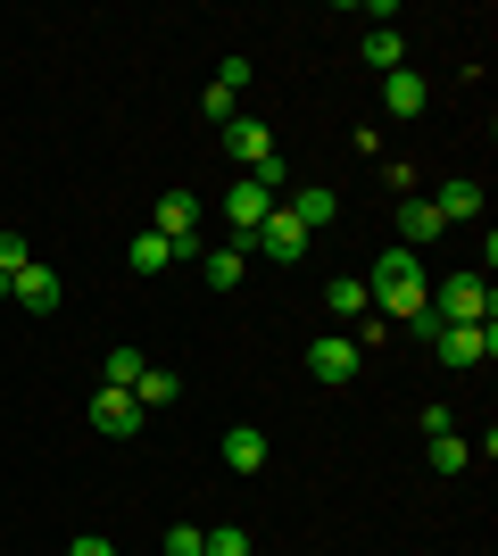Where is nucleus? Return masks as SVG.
<instances>
[{
    "label": "nucleus",
    "mask_w": 498,
    "mask_h": 556,
    "mask_svg": "<svg viewBox=\"0 0 498 556\" xmlns=\"http://www.w3.org/2000/svg\"><path fill=\"white\" fill-rule=\"evenodd\" d=\"M366 291H374V307L391 316V325H416L432 307V282H424V257L416 250H382L374 275H366Z\"/></svg>",
    "instance_id": "nucleus-1"
},
{
    "label": "nucleus",
    "mask_w": 498,
    "mask_h": 556,
    "mask_svg": "<svg viewBox=\"0 0 498 556\" xmlns=\"http://www.w3.org/2000/svg\"><path fill=\"white\" fill-rule=\"evenodd\" d=\"M241 250H258V257H274V266H299V257H308V225H299V216H291L283 200H274V208L258 216V232H250V241H241Z\"/></svg>",
    "instance_id": "nucleus-2"
},
{
    "label": "nucleus",
    "mask_w": 498,
    "mask_h": 556,
    "mask_svg": "<svg viewBox=\"0 0 498 556\" xmlns=\"http://www.w3.org/2000/svg\"><path fill=\"white\" fill-rule=\"evenodd\" d=\"M432 291H440V307H432L440 325H490V307H498V291H490V282H482V275L432 282Z\"/></svg>",
    "instance_id": "nucleus-3"
},
{
    "label": "nucleus",
    "mask_w": 498,
    "mask_h": 556,
    "mask_svg": "<svg viewBox=\"0 0 498 556\" xmlns=\"http://www.w3.org/2000/svg\"><path fill=\"white\" fill-rule=\"evenodd\" d=\"M432 349H440V366H482V357H498V325H440L432 316Z\"/></svg>",
    "instance_id": "nucleus-4"
},
{
    "label": "nucleus",
    "mask_w": 498,
    "mask_h": 556,
    "mask_svg": "<svg viewBox=\"0 0 498 556\" xmlns=\"http://www.w3.org/2000/svg\"><path fill=\"white\" fill-rule=\"evenodd\" d=\"M357 366H366V357H357L349 332H324V341L308 349V374H316V382H332V391H341V382H357Z\"/></svg>",
    "instance_id": "nucleus-5"
},
{
    "label": "nucleus",
    "mask_w": 498,
    "mask_h": 556,
    "mask_svg": "<svg viewBox=\"0 0 498 556\" xmlns=\"http://www.w3.org/2000/svg\"><path fill=\"white\" fill-rule=\"evenodd\" d=\"M150 232H166V241H175V257L200 250V200H191V191H166V200H158V225H150Z\"/></svg>",
    "instance_id": "nucleus-6"
},
{
    "label": "nucleus",
    "mask_w": 498,
    "mask_h": 556,
    "mask_svg": "<svg viewBox=\"0 0 498 556\" xmlns=\"http://www.w3.org/2000/svg\"><path fill=\"white\" fill-rule=\"evenodd\" d=\"M92 424L108 432V441H133L150 416H142V399H133V391H100V399H92Z\"/></svg>",
    "instance_id": "nucleus-7"
},
{
    "label": "nucleus",
    "mask_w": 498,
    "mask_h": 556,
    "mask_svg": "<svg viewBox=\"0 0 498 556\" xmlns=\"http://www.w3.org/2000/svg\"><path fill=\"white\" fill-rule=\"evenodd\" d=\"M266 208H274V200H266V191L250 184V175H241V184L225 191V225H233L241 241H250V232H258V216H266Z\"/></svg>",
    "instance_id": "nucleus-8"
},
{
    "label": "nucleus",
    "mask_w": 498,
    "mask_h": 556,
    "mask_svg": "<svg viewBox=\"0 0 498 556\" xmlns=\"http://www.w3.org/2000/svg\"><path fill=\"white\" fill-rule=\"evenodd\" d=\"M399 232H407L399 250H424V241H440L449 225H440V208H432V200H416V191H407V208H399Z\"/></svg>",
    "instance_id": "nucleus-9"
},
{
    "label": "nucleus",
    "mask_w": 498,
    "mask_h": 556,
    "mask_svg": "<svg viewBox=\"0 0 498 556\" xmlns=\"http://www.w3.org/2000/svg\"><path fill=\"white\" fill-rule=\"evenodd\" d=\"M9 300L34 307V316H50V307H59V275H50V266H25V275L9 282Z\"/></svg>",
    "instance_id": "nucleus-10"
},
{
    "label": "nucleus",
    "mask_w": 498,
    "mask_h": 556,
    "mask_svg": "<svg viewBox=\"0 0 498 556\" xmlns=\"http://www.w3.org/2000/svg\"><path fill=\"white\" fill-rule=\"evenodd\" d=\"M225 465H233V473H258L266 465V432L258 424H233V432H225Z\"/></svg>",
    "instance_id": "nucleus-11"
},
{
    "label": "nucleus",
    "mask_w": 498,
    "mask_h": 556,
    "mask_svg": "<svg viewBox=\"0 0 498 556\" xmlns=\"http://www.w3.org/2000/svg\"><path fill=\"white\" fill-rule=\"evenodd\" d=\"M283 208H291V216H299V225L316 232V225H332V216H341V200H332L324 184H299V191H291V200H283Z\"/></svg>",
    "instance_id": "nucleus-12"
},
{
    "label": "nucleus",
    "mask_w": 498,
    "mask_h": 556,
    "mask_svg": "<svg viewBox=\"0 0 498 556\" xmlns=\"http://www.w3.org/2000/svg\"><path fill=\"white\" fill-rule=\"evenodd\" d=\"M382 109H391V116H416V109H424V75H416V67L382 75Z\"/></svg>",
    "instance_id": "nucleus-13"
},
{
    "label": "nucleus",
    "mask_w": 498,
    "mask_h": 556,
    "mask_svg": "<svg viewBox=\"0 0 498 556\" xmlns=\"http://www.w3.org/2000/svg\"><path fill=\"white\" fill-rule=\"evenodd\" d=\"M225 150H233L241 166H258V159H274V134H266V125H241V116H233V125H225Z\"/></svg>",
    "instance_id": "nucleus-14"
},
{
    "label": "nucleus",
    "mask_w": 498,
    "mask_h": 556,
    "mask_svg": "<svg viewBox=\"0 0 498 556\" xmlns=\"http://www.w3.org/2000/svg\"><path fill=\"white\" fill-rule=\"evenodd\" d=\"M432 208H440V225H474V216H482V184H440Z\"/></svg>",
    "instance_id": "nucleus-15"
},
{
    "label": "nucleus",
    "mask_w": 498,
    "mask_h": 556,
    "mask_svg": "<svg viewBox=\"0 0 498 556\" xmlns=\"http://www.w3.org/2000/svg\"><path fill=\"white\" fill-rule=\"evenodd\" d=\"M133 399H142V416H158V407H175V399H183V382H175V374H166V366H142V382H133Z\"/></svg>",
    "instance_id": "nucleus-16"
},
{
    "label": "nucleus",
    "mask_w": 498,
    "mask_h": 556,
    "mask_svg": "<svg viewBox=\"0 0 498 556\" xmlns=\"http://www.w3.org/2000/svg\"><path fill=\"white\" fill-rule=\"evenodd\" d=\"M366 67H382V75H399V67H407L399 25H374V34H366Z\"/></svg>",
    "instance_id": "nucleus-17"
},
{
    "label": "nucleus",
    "mask_w": 498,
    "mask_h": 556,
    "mask_svg": "<svg viewBox=\"0 0 498 556\" xmlns=\"http://www.w3.org/2000/svg\"><path fill=\"white\" fill-rule=\"evenodd\" d=\"M324 307H332V316H341V325H357V316L374 307V291H366V282H349V275H341V282H324Z\"/></svg>",
    "instance_id": "nucleus-18"
},
{
    "label": "nucleus",
    "mask_w": 498,
    "mask_h": 556,
    "mask_svg": "<svg viewBox=\"0 0 498 556\" xmlns=\"http://www.w3.org/2000/svg\"><path fill=\"white\" fill-rule=\"evenodd\" d=\"M200 266H208V282H216V291H233V282H241V266H250V250H241V241H225V250H208Z\"/></svg>",
    "instance_id": "nucleus-19"
},
{
    "label": "nucleus",
    "mask_w": 498,
    "mask_h": 556,
    "mask_svg": "<svg viewBox=\"0 0 498 556\" xmlns=\"http://www.w3.org/2000/svg\"><path fill=\"white\" fill-rule=\"evenodd\" d=\"M142 382V349H108V366H100V391H133Z\"/></svg>",
    "instance_id": "nucleus-20"
},
{
    "label": "nucleus",
    "mask_w": 498,
    "mask_h": 556,
    "mask_svg": "<svg viewBox=\"0 0 498 556\" xmlns=\"http://www.w3.org/2000/svg\"><path fill=\"white\" fill-rule=\"evenodd\" d=\"M166 266H175V241H166V232H142V241H133V275H166Z\"/></svg>",
    "instance_id": "nucleus-21"
},
{
    "label": "nucleus",
    "mask_w": 498,
    "mask_h": 556,
    "mask_svg": "<svg viewBox=\"0 0 498 556\" xmlns=\"http://www.w3.org/2000/svg\"><path fill=\"white\" fill-rule=\"evenodd\" d=\"M34 266V250H25V232H0V300H9V282Z\"/></svg>",
    "instance_id": "nucleus-22"
},
{
    "label": "nucleus",
    "mask_w": 498,
    "mask_h": 556,
    "mask_svg": "<svg viewBox=\"0 0 498 556\" xmlns=\"http://www.w3.org/2000/svg\"><path fill=\"white\" fill-rule=\"evenodd\" d=\"M465 465H474V448L457 432H432V473H465Z\"/></svg>",
    "instance_id": "nucleus-23"
},
{
    "label": "nucleus",
    "mask_w": 498,
    "mask_h": 556,
    "mask_svg": "<svg viewBox=\"0 0 498 556\" xmlns=\"http://www.w3.org/2000/svg\"><path fill=\"white\" fill-rule=\"evenodd\" d=\"M200 556H250V532H241V523H216V532H200Z\"/></svg>",
    "instance_id": "nucleus-24"
},
{
    "label": "nucleus",
    "mask_w": 498,
    "mask_h": 556,
    "mask_svg": "<svg viewBox=\"0 0 498 556\" xmlns=\"http://www.w3.org/2000/svg\"><path fill=\"white\" fill-rule=\"evenodd\" d=\"M200 116H208V125H233V92H216V84H208V92H200Z\"/></svg>",
    "instance_id": "nucleus-25"
},
{
    "label": "nucleus",
    "mask_w": 498,
    "mask_h": 556,
    "mask_svg": "<svg viewBox=\"0 0 498 556\" xmlns=\"http://www.w3.org/2000/svg\"><path fill=\"white\" fill-rule=\"evenodd\" d=\"M241 84H250V59H225V67H216V92L241 100Z\"/></svg>",
    "instance_id": "nucleus-26"
},
{
    "label": "nucleus",
    "mask_w": 498,
    "mask_h": 556,
    "mask_svg": "<svg viewBox=\"0 0 498 556\" xmlns=\"http://www.w3.org/2000/svg\"><path fill=\"white\" fill-rule=\"evenodd\" d=\"M166 556H200V532H191V523H175V532H166Z\"/></svg>",
    "instance_id": "nucleus-27"
},
{
    "label": "nucleus",
    "mask_w": 498,
    "mask_h": 556,
    "mask_svg": "<svg viewBox=\"0 0 498 556\" xmlns=\"http://www.w3.org/2000/svg\"><path fill=\"white\" fill-rule=\"evenodd\" d=\"M67 556H117V548H108L100 532H75V548H67Z\"/></svg>",
    "instance_id": "nucleus-28"
}]
</instances>
